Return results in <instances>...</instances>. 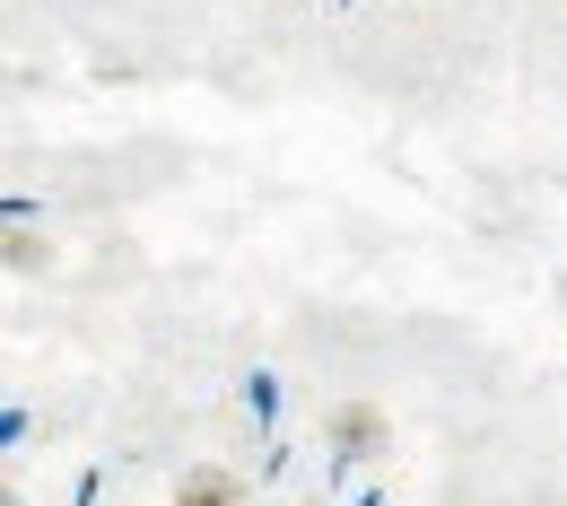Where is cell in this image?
<instances>
[{"mask_svg":"<svg viewBox=\"0 0 567 506\" xmlns=\"http://www.w3.org/2000/svg\"><path fill=\"white\" fill-rule=\"evenodd\" d=\"M323 445H332L341 463H375V454L393 445V420H384L375 402H332V411H323Z\"/></svg>","mask_w":567,"mask_h":506,"instance_id":"6da1fadb","label":"cell"},{"mask_svg":"<svg viewBox=\"0 0 567 506\" xmlns=\"http://www.w3.org/2000/svg\"><path fill=\"white\" fill-rule=\"evenodd\" d=\"M166 506H175V498H166Z\"/></svg>","mask_w":567,"mask_h":506,"instance_id":"277c9868","label":"cell"},{"mask_svg":"<svg viewBox=\"0 0 567 506\" xmlns=\"http://www.w3.org/2000/svg\"><path fill=\"white\" fill-rule=\"evenodd\" d=\"M9 262H18V271H35V262H44V245H35V227H18V236H9Z\"/></svg>","mask_w":567,"mask_h":506,"instance_id":"3957f363","label":"cell"},{"mask_svg":"<svg viewBox=\"0 0 567 506\" xmlns=\"http://www.w3.org/2000/svg\"><path fill=\"white\" fill-rule=\"evenodd\" d=\"M175 506H254V489L227 463H184L175 472Z\"/></svg>","mask_w":567,"mask_h":506,"instance_id":"7a4b0ae2","label":"cell"}]
</instances>
